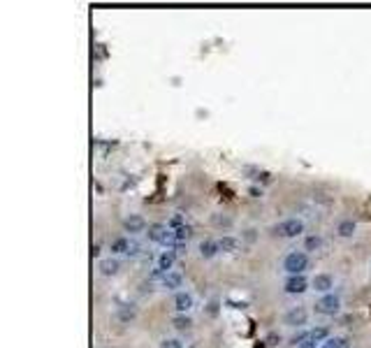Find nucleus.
<instances>
[{"label": "nucleus", "instance_id": "f257e3e1", "mask_svg": "<svg viewBox=\"0 0 371 348\" xmlns=\"http://www.w3.org/2000/svg\"><path fill=\"white\" fill-rule=\"evenodd\" d=\"M309 267H311V260L304 251H292V253H288L283 258V272L288 276H302Z\"/></svg>", "mask_w": 371, "mask_h": 348}, {"label": "nucleus", "instance_id": "a211bd4d", "mask_svg": "<svg viewBox=\"0 0 371 348\" xmlns=\"http://www.w3.org/2000/svg\"><path fill=\"white\" fill-rule=\"evenodd\" d=\"M320 348H351V339L348 337H330Z\"/></svg>", "mask_w": 371, "mask_h": 348}, {"label": "nucleus", "instance_id": "f03ea898", "mask_svg": "<svg viewBox=\"0 0 371 348\" xmlns=\"http://www.w3.org/2000/svg\"><path fill=\"white\" fill-rule=\"evenodd\" d=\"M146 237L155 244H162L167 248H174L176 246V239H174V230L169 225H162V223H151L146 228Z\"/></svg>", "mask_w": 371, "mask_h": 348}, {"label": "nucleus", "instance_id": "6ab92c4d", "mask_svg": "<svg viewBox=\"0 0 371 348\" xmlns=\"http://www.w3.org/2000/svg\"><path fill=\"white\" fill-rule=\"evenodd\" d=\"M190 237H193V228H190L188 223H186V225H181V228H176V230H174V239H176V244H188Z\"/></svg>", "mask_w": 371, "mask_h": 348}, {"label": "nucleus", "instance_id": "5701e85b", "mask_svg": "<svg viewBox=\"0 0 371 348\" xmlns=\"http://www.w3.org/2000/svg\"><path fill=\"white\" fill-rule=\"evenodd\" d=\"M169 228L172 230H176V228H181V225H186V218H183L181 214H174L172 218H169V223H167Z\"/></svg>", "mask_w": 371, "mask_h": 348}, {"label": "nucleus", "instance_id": "f8f14e48", "mask_svg": "<svg viewBox=\"0 0 371 348\" xmlns=\"http://www.w3.org/2000/svg\"><path fill=\"white\" fill-rule=\"evenodd\" d=\"M162 288H167V290H174V288H181V283H183V276L181 272H167V274L162 276Z\"/></svg>", "mask_w": 371, "mask_h": 348}, {"label": "nucleus", "instance_id": "a878e982", "mask_svg": "<svg viewBox=\"0 0 371 348\" xmlns=\"http://www.w3.org/2000/svg\"><path fill=\"white\" fill-rule=\"evenodd\" d=\"M318 344L316 342H311V339H304L302 344H299V346H295V348H316Z\"/></svg>", "mask_w": 371, "mask_h": 348}, {"label": "nucleus", "instance_id": "cd10ccee", "mask_svg": "<svg viewBox=\"0 0 371 348\" xmlns=\"http://www.w3.org/2000/svg\"><path fill=\"white\" fill-rule=\"evenodd\" d=\"M91 253H93V258H98V255H100V246L95 244V246H93V251H91Z\"/></svg>", "mask_w": 371, "mask_h": 348}, {"label": "nucleus", "instance_id": "1a4fd4ad", "mask_svg": "<svg viewBox=\"0 0 371 348\" xmlns=\"http://www.w3.org/2000/svg\"><path fill=\"white\" fill-rule=\"evenodd\" d=\"M313 290L316 293H323V295H330L332 288H334V279L330 274H316L313 276V281H311Z\"/></svg>", "mask_w": 371, "mask_h": 348}, {"label": "nucleus", "instance_id": "4468645a", "mask_svg": "<svg viewBox=\"0 0 371 348\" xmlns=\"http://www.w3.org/2000/svg\"><path fill=\"white\" fill-rule=\"evenodd\" d=\"M119 267H121V262L116 260V258H105V260H100V274L102 276L119 274Z\"/></svg>", "mask_w": 371, "mask_h": 348}, {"label": "nucleus", "instance_id": "2eb2a0df", "mask_svg": "<svg viewBox=\"0 0 371 348\" xmlns=\"http://www.w3.org/2000/svg\"><path fill=\"white\" fill-rule=\"evenodd\" d=\"M218 246H221V251H225V253H237V251H239V239L225 234V237L218 239Z\"/></svg>", "mask_w": 371, "mask_h": 348}, {"label": "nucleus", "instance_id": "9d476101", "mask_svg": "<svg viewBox=\"0 0 371 348\" xmlns=\"http://www.w3.org/2000/svg\"><path fill=\"white\" fill-rule=\"evenodd\" d=\"M174 309L179 311V314H188L190 309H193V295L190 293H176Z\"/></svg>", "mask_w": 371, "mask_h": 348}, {"label": "nucleus", "instance_id": "b1692460", "mask_svg": "<svg viewBox=\"0 0 371 348\" xmlns=\"http://www.w3.org/2000/svg\"><path fill=\"white\" fill-rule=\"evenodd\" d=\"M160 348H183V344L179 339H162Z\"/></svg>", "mask_w": 371, "mask_h": 348}, {"label": "nucleus", "instance_id": "7ed1b4c3", "mask_svg": "<svg viewBox=\"0 0 371 348\" xmlns=\"http://www.w3.org/2000/svg\"><path fill=\"white\" fill-rule=\"evenodd\" d=\"M271 232L276 234V237H283V239H295V237H299L304 232V221H299V218H285L278 225H274Z\"/></svg>", "mask_w": 371, "mask_h": 348}, {"label": "nucleus", "instance_id": "aec40b11", "mask_svg": "<svg viewBox=\"0 0 371 348\" xmlns=\"http://www.w3.org/2000/svg\"><path fill=\"white\" fill-rule=\"evenodd\" d=\"M135 316L137 311L132 307H128V304H123L119 311H116V321H121V323H130V321H135Z\"/></svg>", "mask_w": 371, "mask_h": 348}, {"label": "nucleus", "instance_id": "6e6552de", "mask_svg": "<svg viewBox=\"0 0 371 348\" xmlns=\"http://www.w3.org/2000/svg\"><path fill=\"white\" fill-rule=\"evenodd\" d=\"M148 225L146 221H144L142 216H137V214H130L128 218H123V230L130 234H137V232H144Z\"/></svg>", "mask_w": 371, "mask_h": 348}, {"label": "nucleus", "instance_id": "0eeeda50", "mask_svg": "<svg viewBox=\"0 0 371 348\" xmlns=\"http://www.w3.org/2000/svg\"><path fill=\"white\" fill-rule=\"evenodd\" d=\"M283 290L288 295H302L309 290V281H306V276H288L283 283Z\"/></svg>", "mask_w": 371, "mask_h": 348}, {"label": "nucleus", "instance_id": "f3484780", "mask_svg": "<svg viewBox=\"0 0 371 348\" xmlns=\"http://www.w3.org/2000/svg\"><path fill=\"white\" fill-rule=\"evenodd\" d=\"M323 248V237H318V234H311L304 239V251L306 253H313V251H320Z\"/></svg>", "mask_w": 371, "mask_h": 348}, {"label": "nucleus", "instance_id": "bb28decb", "mask_svg": "<svg viewBox=\"0 0 371 348\" xmlns=\"http://www.w3.org/2000/svg\"><path fill=\"white\" fill-rule=\"evenodd\" d=\"M248 193L253 195V197H260V195H262V190H260V188H255V186H253V188H250V190H248Z\"/></svg>", "mask_w": 371, "mask_h": 348}, {"label": "nucleus", "instance_id": "dca6fc26", "mask_svg": "<svg viewBox=\"0 0 371 348\" xmlns=\"http://www.w3.org/2000/svg\"><path fill=\"white\" fill-rule=\"evenodd\" d=\"M309 339H311V342H316V344H320V346H323V344L327 342V339H330V330L325 328V325L309 330Z\"/></svg>", "mask_w": 371, "mask_h": 348}, {"label": "nucleus", "instance_id": "423d86ee", "mask_svg": "<svg viewBox=\"0 0 371 348\" xmlns=\"http://www.w3.org/2000/svg\"><path fill=\"white\" fill-rule=\"evenodd\" d=\"M306 321H309V311L304 307H292V309H288L283 316V323L288 328H304Z\"/></svg>", "mask_w": 371, "mask_h": 348}, {"label": "nucleus", "instance_id": "39448f33", "mask_svg": "<svg viewBox=\"0 0 371 348\" xmlns=\"http://www.w3.org/2000/svg\"><path fill=\"white\" fill-rule=\"evenodd\" d=\"M109 251L114 255H137L139 253V244L132 239H128V237H119V239L112 241V246H109Z\"/></svg>", "mask_w": 371, "mask_h": 348}, {"label": "nucleus", "instance_id": "412c9836", "mask_svg": "<svg viewBox=\"0 0 371 348\" xmlns=\"http://www.w3.org/2000/svg\"><path fill=\"white\" fill-rule=\"evenodd\" d=\"M355 230H358V225H355L353 221H341V223H339V228H337V232H339V237L348 239V237L355 234Z\"/></svg>", "mask_w": 371, "mask_h": 348}, {"label": "nucleus", "instance_id": "9b49d317", "mask_svg": "<svg viewBox=\"0 0 371 348\" xmlns=\"http://www.w3.org/2000/svg\"><path fill=\"white\" fill-rule=\"evenodd\" d=\"M174 260H176L174 251H162V253L158 255V265H155V267L162 269V272H172V267H174Z\"/></svg>", "mask_w": 371, "mask_h": 348}, {"label": "nucleus", "instance_id": "ddd939ff", "mask_svg": "<svg viewBox=\"0 0 371 348\" xmlns=\"http://www.w3.org/2000/svg\"><path fill=\"white\" fill-rule=\"evenodd\" d=\"M218 251H221V246H218V241H214V239H204L202 244H200V255L202 258H216L218 255Z\"/></svg>", "mask_w": 371, "mask_h": 348}, {"label": "nucleus", "instance_id": "20e7f679", "mask_svg": "<svg viewBox=\"0 0 371 348\" xmlns=\"http://www.w3.org/2000/svg\"><path fill=\"white\" fill-rule=\"evenodd\" d=\"M339 311H341V300L334 293L325 295L323 300H318V304H316V314H320V316H337Z\"/></svg>", "mask_w": 371, "mask_h": 348}, {"label": "nucleus", "instance_id": "4be33fe9", "mask_svg": "<svg viewBox=\"0 0 371 348\" xmlns=\"http://www.w3.org/2000/svg\"><path fill=\"white\" fill-rule=\"evenodd\" d=\"M172 325H174L176 330H188L190 325H193V321H190V316H186V314H176L174 318H172Z\"/></svg>", "mask_w": 371, "mask_h": 348}, {"label": "nucleus", "instance_id": "393cba45", "mask_svg": "<svg viewBox=\"0 0 371 348\" xmlns=\"http://www.w3.org/2000/svg\"><path fill=\"white\" fill-rule=\"evenodd\" d=\"M211 221H214V225H225V228L232 225V218H228V216H214Z\"/></svg>", "mask_w": 371, "mask_h": 348}]
</instances>
